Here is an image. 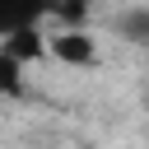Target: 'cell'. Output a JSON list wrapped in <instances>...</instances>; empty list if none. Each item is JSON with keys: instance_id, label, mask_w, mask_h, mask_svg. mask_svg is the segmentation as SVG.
<instances>
[{"instance_id": "277c9868", "label": "cell", "mask_w": 149, "mask_h": 149, "mask_svg": "<svg viewBox=\"0 0 149 149\" xmlns=\"http://www.w3.org/2000/svg\"><path fill=\"white\" fill-rule=\"evenodd\" d=\"M23 84H28V70H23L5 47H0V98H19Z\"/></svg>"}, {"instance_id": "6da1fadb", "label": "cell", "mask_w": 149, "mask_h": 149, "mask_svg": "<svg viewBox=\"0 0 149 149\" xmlns=\"http://www.w3.org/2000/svg\"><path fill=\"white\" fill-rule=\"evenodd\" d=\"M47 65H65V70H88L98 65V37L84 23H65V28H47Z\"/></svg>"}, {"instance_id": "7a4b0ae2", "label": "cell", "mask_w": 149, "mask_h": 149, "mask_svg": "<svg viewBox=\"0 0 149 149\" xmlns=\"http://www.w3.org/2000/svg\"><path fill=\"white\" fill-rule=\"evenodd\" d=\"M47 19H56V0H0V42L28 28H47Z\"/></svg>"}, {"instance_id": "3957f363", "label": "cell", "mask_w": 149, "mask_h": 149, "mask_svg": "<svg viewBox=\"0 0 149 149\" xmlns=\"http://www.w3.org/2000/svg\"><path fill=\"white\" fill-rule=\"evenodd\" d=\"M112 33H116L121 42H135V47H149V0H140V5L121 9V14L112 19Z\"/></svg>"}]
</instances>
